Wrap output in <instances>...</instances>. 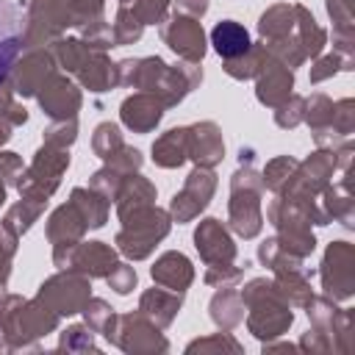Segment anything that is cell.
Listing matches in <instances>:
<instances>
[{
    "label": "cell",
    "mask_w": 355,
    "mask_h": 355,
    "mask_svg": "<svg viewBox=\"0 0 355 355\" xmlns=\"http://www.w3.org/2000/svg\"><path fill=\"white\" fill-rule=\"evenodd\" d=\"M258 33L263 39L261 42L263 50L288 69L300 67L305 58H316L327 42L313 14L305 6H288V3L263 11L258 22Z\"/></svg>",
    "instance_id": "cell-1"
},
{
    "label": "cell",
    "mask_w": 355,
    "mask_h": 355,
    "mask_svg": "<svg viewBox=\"0 0 355 355\" xmlns=\"http://www.w3.org/2000/svg\"><path fill=\"white\" fill-rule=\"evenodd\" d=\"M202 80L200 64L183 61L180 67H169L158 55L147 58H125L116 64V83L147 92L164 103V108L178 105L197 83Z\"/></svg>",
    "instance_id": "cell-2"
},
{
    "label": "cell",
    "mask_w": 355,
    "mask_h": 355,
    "mask_svg": "<svg viewBox=\"0 0 355 355\" xmlns=\"http://www.w3.org/2000/svg\"><path fill=\"white\" fill-rule=\"evenodd\" d=\"M58 313H53L39 300L3 297L0 300V349H36V338L58 327Z\"/></svg>",
    "instance_id": "cell-3"
},
{
    "label": "cell",
    "mask_w": 355,
    "mask_h": 355,
    "mask_svg": "<svg viewBox=\"0 0 355 355\" xmlns=\"http://www.w3.org/2000/svg\"><path fill=\"white\" fill-rule=\"evenodd\" d=\"M241 302L250 311L247 313V327L261 341L283 336L288 330V324L294 322L291 302L280 294L275 280H266V277L250 280L244 286V291H241Z\"/></svg>",
    "instance_id": "cell-4"
},
{
    "label": "cell",
    "mask_w": 355,
    "mask_h": 355,
    "mask_svg": "<svg viewBox=\"0 0 355 355\" xmlns=\"http://www.w3.org/2000/svg\"><path fill=\"white\" fill-rule=\"evenodd\" d=\"M53 55L55 61L72 72L89 92H111L116 83V64L108 61L105 50L97 44H89L86 39H55L53 42Z\"/></svg>",
    "instance_id": "cell-5"
},
{
    "label": "cell",
    "mask_w": 355,
    "mask_h": 355,
    "mask_svg": "<svg viewBox=\"0 0 355 355\" xmlns=\"http://www.w3.org/2000/svg\"><path fill=\"white\" fill-rule=\"evenodd\" d=\"M241 166L236 169L230 180V202H227V222L241 239H252L263 227V214H261V194L263 183L258 172L252 169V150H244L239 158Z\"/></svg>",
    "instance_id": "cell-6"
},
{
    "label": "cell",
    "mask_w": 355,
    "mask_h": 355,
    "mask_svg": "<svg viewBox=\"0 0 355 355\" xmlns=\"http://www.w3.org/2000/svg\"><path fill=\"white\" fill-rule=\"evenodd\" d=\"M119 222H122V230L116 233V247L130 261L147 258L153 252V247L169 233V225H172L169 214L155 208V202L119 216Z\"/></svg>",
    "instance_id": "cell-7"
},
{
    "label": "cell",
    "mask_w": 355,
    "mask_h": 355,
    "mask_svg": "<svg viewBox=\"0 0 355 355\" xmlns=\"http://www.w3.org/2000/svg\"><path fill=\"white\" fill-rule=\"evenodd\" d=\"M67 166H69V150L44 141L39 147L36 158L31 161V166L22 169L19 180H17V189H19L22 200L44 208L47 200L53 197V191L58 189L61 175L67 172Z\"/></svg>",
    "instance_id": "cell-8"
},
{
    "label": "cell",
    "mask_w": 355,
    "mask_h": 355,
    "mask_svg": "<svg viewBox=\"0 0 355 355\" xmlns=\"http://www.w3.org/2000/svg\"><path fill=\"white\" fill-rule=\"evenodd\" d=\"M92 297V286H89V277L75 272V269H61L58 275L47 277L42 286H39V294L36 300L44 302L53 313L58 316H72L78 313L86 300Z\"/></svg>",
    "instance_id": "cell-9"
},
{
    "label": "cell",
    "mask_w": 355,
    "mask_h": 355,
    "mask_svg": "<svg viewBox=\"0 0 355 355\" xmlns=\"http://www.w3.org/2000/svg\"><path fill=\"white\" fill-rule=\"evenodd\" d=\"M108 341L125 352H166L169 349L166 338L161 336V327L153 324L141 311L116 316L114 330L108 333Z\"/></svg>",
    "instance_id": "cell-10"
},
{
    "label": "cell",
    "mask_w": 355,
    "mask_h": 355,
    "mask_svg": "<svg viewBox=\"0 0 355 355\" xmlns=\"http://www.w3.org/2000/svg\"><path fill=\"white\" fill-rule=\"evenodd\" d=\"M58 269H75L86 277H105L116 266V252L105 241H78L72 247L53 250Z\"/></svg>",
    "instance_id": "cell-11"
},
{
    "label": "cell",
    "mask_w": 355,
    "mask_h": 355,
    "mask_svg": "<svg viewBox=\"0 0 355 355\" xmlns=\"http://www.w3.org/2000/svg\"><path fill=\"white\" fill-rule=\"evenodd\" d=\"M322 288L330 300H347L355 288V250L347 241H333L322 261Z\"/></svg>",
    "instance_id": "cell-12"
},
{
    "label": "cell",
    "mask_w": 355,
    "mask_h": 355,
    "mask_svg": "<svg viewBox=\"0 0 355 355\" xmlns=\"http://www.w3.org/2000/svg\"><path fill=\"white\" fill-rule=\"evenodd\" d=\"M55 72V55L47 47H25V55L17 58L8 86L14 89L17 97H36L42 83Z\"/></svg>",
    "instance_id": "cell-13"
},
{
    "label": "cell",
    "mask_w": 355,
    "mask_h": 355,
    "mask_svg": "<svg viewBox=\"0 0 355 355\" xmlns=\"http://www.w3.org/2000/svg\"><path fill=\"white\" fill-rule=\"evenodd\" d=\"M214 191H216V175H214L208 166H197V169L186 178L183 189L172 197V205H169L172 219H175L178 225L191 222V219L211 202Z\"/></svg>",
    "instance_id": "cell-14"
},
{
    "label": "cell",
    "mask_w": 355,
    "mask_h": 355,
    "mask_svg": "<svg viewBox=\"0 0 355 355\" xmlns=\"http://www.w3.org/2000/svg\"><path fill=\"white\" fill-rule=\"evenodd\" d=\"M161 39L172 53H178L189 64H200L205 55V33L194 17L175 14L172 19H164L161 22Z\"/></svg>",
    "instance_id": "cell-15"
},
{
    "label": "cell",
    "mask_w": 355,
    "mask_h": 355,
    "mask_svg": "<svg viewBox=\"0 0 355 355\" xmlns=\"http://www.w3.org/2000/svg\"><path fill=\"white\" fill-rule=\"evenodd\" d=\"M194 247L208 269H230L236 266V244L227 236L219 219H202L194 230Z\"/></svg>",
    "instance_id": "cell-16"
},
{
    "label": "cell",
    "mask_w": 355,
    "mask_h": 355,
    "mask_svg": "<svg viewBox=\"0 0 355 355\" xmlns=\"http://www.w3.org/2000/svg\"><path fill=\"white\" fill-rule=\"evenodd\" d=\"M36 97H39V105L44 108V114L53 122H58V119H75L78 111H80V89L69 78H64L58 72H53L42 83V89L36 92Z\"/></svg>",
    "instance_id": "cell-17"
},
{
    "label": "cell",
    "mask_w": 355,
    "mask_h": 355,
    "mask_svg": "<svg viewBox=\"0 0 355 355\" xmlns=\"http://www.w3.org/2000/svg\"><path fill=\"white\" fill-rule=\"evenodd\" d=\"M25 17L11 0H0V83L8 80L17 58L22 55Z\"/></svg>",
    "instance_id": "cell-18"
},
{
    "label": "cell",
    "mask_w": 355,
    "mask_h": 355,
    "mask_svg": "<svg viewBox=\"0 0 355 355\" xmlns=\"http://www.w3.org/2000/svg\"><path fill=\"white\" fill-rule=\"evenodd\" d=\"M294 89V72L280 64L277 58L266 55V61L261 64L258 75H255V97L269 105V108H277Z\"/></svg>",
    "instance_id": "cell-19"
},
{
    "label": "cell",
    "mask_w": 355,
    "mask_h": 355,
    "mask_svg": "<svg viewBox=\"0 0 355 355\" xmlns=\"http://www.w3.org/2000/svg\"><path fill=\"white\" fill-rule=\"evenodd\" d=\"M225 155L222 130L216 122H197L189 125V158L197 166H216Z\"/></svg>",
    "instance_id": "cell-20"
},
{
    "label": "cell",
    "mask_w": 355,
    "mask_h": 355,
    "mask_svg": "<svg viewBox=\"0 0 355 355\" xmlns=\"http://www.w3.org/2000/svg\"><path fill=\"white\" fill-rule=\"evenodd\" d=\"M119 116L133 133H150L164 116V103L147 92H136L133 97H128L122 103Z\"/></svg>",
    "instance_id": "cell-21"
},
{
    "label": "cell",
    "mask_w": 355,
    "mask_h": 355,
    "mask_svg": "<svg viewBox=\"0 0 355 355\" xmlns=\"http://www.w3.org/2000/svg\"><path fill=\"white\" fill-rule=\"evenodd\" d=\"M86 230H89V227H86V219L80 216V211H78L72 202L55 208L53 216H50V222H47V239H50L53 250H58V247H72V244L83 241V233H86Z\"/></svg>",
    "instance_id": "cell-22"
},
{
    "label": "cell",
    "mask_w": 355,
    "mask_h": 355,
    "mask_svg": "<svg viewBox=\"0 0 355 355\" xmlns=\"http://www.w3.org/2000/svg\"><path fill=\"white\" fill-rule=\"evenodd\" d=\"M153 280L161 288L183 294L191 286V280H194V266H191V261L183 252H164L153 263Z\"/></svg>",
    "instance_id": "cell-23"
},
{
    "label": "cell",
    "mask_w": 355,
    "mask_h": 355,
    "mask_svg": "<svg viewBox=\"0 0 355 355\" xmlns=\"http://www.w3.org/2000/svg\"><path fill=\"white\" fill-rule=\"evenodd\" d=\"M180 302H183V294H178V291H169V288H150V291L141 294L139 311H141L153 324H158V327L164 330V327H169L172 319L178 316Z\"/></svg>",
    "instance_id": "cell-24"
},
{
    "label": "cell",
    "mask_w": 355,
    "mask_h": 355,
    "mask_svg": "<svg viewBox=\"0 0 355 355\" xmlns=\"http://www.w3.org/2000/svg\"><path fill=\"white\" fill-rule=\"evenodd\" d=\"M211 44H214V50H216L225 61L239 58V55H244V53L252 47L247 28L239 25L236 19H222V22H216V28L211 31Z\"/></svg>",
    "instance_id": "cell-25"
},
{
    "label": "cell",
    "mask_w": 355,
    "mask_h": 355,
    "mask_svg": "<svg viewBox=\"0 0 355 355\" xmlns=\"http://www.w3.org/2000/svg\"><path fill=\"white\" fill-rule=\"evenodd\" d=\"M189 158V125L186 128H172L164 136L155 139L153 144V161L164 169H175Z\"/></svg>",
    "instance_id": "cell-26"
},
{
    "label": "cell",
    "mask_w": 355,
    "mask_h": 355,
    "mask_svg": "<svg viewBox=\"0 0 355 355\" xmlns=\"http://www.w3.org/2000/svg\"><path fill=\"white\" fill-rule=\"evenodd\" d=\"M211 319L222 330H233L239 322H244V302L236 286H222V291L214 294L211 300Z\"/></svg>",
    "instance_id": "cell-27"
},
{
    "label": "cell",
    "mask_w": 355,
    "mask_h": 355,
    "mask_svg": "<svg viewBox=\"0 0 355 355\" xmlns=\"http://www.w3.org/2000/svg\"><path fill=\"white\" fill-rule=\"evenodd\" d=\"M69 202L80 211V216L86 219V227L92 230V227H103L105 222H108V200L100 194V191H94L92 186L89 189H72V197H69Z\"/></svg>",
    "instance_id": "cell-28"
},
{
    "label": "cell",
    "mask_w": 355,
    "mask_h": 355,
    "mask_svg": "<svg viewBox=\"0 0 355 355\" xmlns=\"http://www.w3.org/2000/svg\"><path fill=\"white\" fill-rule=\"evenodd\" d=\"M266 55H269V53L263 50V44H252L244 55L225 61V72H227L230 78H236V80H250V78L258 75V69H261V64L266 61Z\"/></svg>",
    "instance_id": "cell-29"
},
{
    "label": "cell",
    "mask_w": 355,
    "mask_h": 355,
    "mask_svg": "<svg viewBox=\"0 0 355 355\" xmlns=\"http://www.w3.org/2000/svg\"><path fill=\"white\" fill-rule=\"evenodd\" d=\"M141 31H144V22L139 17H133L128 8H116V19L111 25L114 47H125V44L139 42L141 39Z\"/></svg>",
    "instance_id": "cell-30"
},
{
    "label": "cell",
    "mask_w": 355,
    "mask_h": 355,
    "mask_svg": "<svg viewBox=\"0 0 355 355\" xmlns=\"http://www.w3.org/2000/svg\"><path fill=\"white\" fill-rule=\"evenodd\" d=\"M80 313L86 316V327L92 333H103L108 338V333L114 330V322H116V313H114V308H108V302L89 297L86 305L80 308Z\"/></svg>",
    "instance_id": "cell-31"
},
{
    "label": "cell",
    "mask_w": 355,
    "mask_h": 355,
    "mask_svg": "<svg viewBox=\"0 0 355 355\" xmlns=\"http://www.w3.org/2000/svg\"><path fill=\"white\" fill-rule=\"evenodd\" d=\"M92 147H94V153H97L103 161H108L114 153H119V150L125 147V139H122V133H119V128H116L114 122H103V125L94 128Z\"/></svg>",
    "instance_id": "cell-32"
},
{
    "label": "cell",
    "mask_w": 355,
    "mask_h": 355,
    "mask_svg": "<svg viewBox=\"0 0 355 355\" xmlns=\"http://www.w3.org/2000/svg\"><path fill=\"white\" fill-rule=\"evenodd\" d=\"M294 169H297V161H294V158H288V155L272 158V161L263 166V175H261L263 189H269V191H275V194H277V191L288 183V178L294 175Z\"/></svg>",
    "instance_id": "cell-33"
},
{
    "label": "cell",
    "mask_w": 355,
    "mask_h": 355,
    "mask_svg": "<svg viewBox=\"0 0 355 355\" xmlns=\"http://www.w3.org/2000/svg\"><path fill=\"white\" fill-rule=\"evenodd\" d=\"M119 8H128L144 25H161L166 19L169 0H119Z\"/></svg>",
    "instance_id": "cell-34"
},
{
    "label": "cell",
    "mask_w": 355,
    "mask_h": 355,
    "mask_svg": "<svg viewBox=\"0 0 355 355\" xmlns=\"http://www.w3.org/2000/svg\"><path fill=\"white\" fill-rule=\"evenodd\" d=\"M17 241H19V236L11 230V225L6 219H0V300L6 297V283L11 275V258L17 252Z\"/></svg>",
    "instance_id": "cell-35"
},
{
    "label": "cell",
    "mask_w": 355,
    "mask_h": 355,
    "mask_svg": "<svg viewBox=\"0 0 355 355\" xmlns=\"http://www.w3.org/2000/svg\"><path fill=\"white\" fill-rule=\"evenodd\" d=\"M42 211H44V208H39V205H33V202H28V200H19L17 205L8 208L6 222L11 225V230H14L17 236H22V233L42 216Z\"/></svg>",
    "instance_id": "cell-36"
},
{
    "label": "cell",
    "mask_w": 355,
    "mask_h": 355,
    "mask_svg": "<svg viewBox=\"0 0 355 355\" xmlns=\"http://www.w3.org/2000/svg\"><path fill=\"white\" fill-rule=\"evenodd\" d=\"M0 119H3V122H8L11 128H17V125H25V122H28V111L17 103V94H14V89L8 86V80H6V83H0Z\"/></svg>",
    "instance_id": "cell-37"
},
{
    "label": "cell",
    "mask_w": 355,
    "mask_h": 355,
    "mask_svg": "<svg viewBox=\"0 0 355 355\" xmlns=\"http://www.w3.org/2000/svg\"><path fill=\"white\" fill-rule=\"evenodd\" d=\"M302 105H305L302 97L288 94V97L275 108V122H277L280 128H297V125L302 122Z\"/></svg>",
    "instance_id": "cell-38"
},
{
    "label": "cell",
    "mask_w": 355,
    "mask_h": 355,
    "mask_svg": "<svg viewBox=\"0 0 355 355\" xmlns=\"http://www.w3.org/2000/svg\"><path fill=\"white\" fill-rule=\"evenodd\" d=\"M58 347H61V349H69V352H86V349L97 352L94 338H92V330H89V327H83V324H75V327L64 330V336H61V344H58Z\"/></svg>",
    "instance_id": "cell-39"
},
{
    "label": "cell",
    "mask_w": 355,
    "mask_h": 355,
    "mask_svg": "<svg viewBox=\"0 0 355 355\" xmlns=\"http://www.w3.org/2000/svg\"><path fill=\"white\" fill-rule=\"evenodd\" d=\"M349 64H352V58H349V55L330 53V55H324V58H319V61H316V67L311 69V80H313V83H319V80L330 78V75H333V72H338V69H349Z\"/></svg>",
    "instance_id": "cell-40"
},
{
    "label": "cell",
    "mask_w": 355,
    "mask_h": 355,
    "mask_svg": "<svg viewBox=\"0 0 355 355\" xmlns=\"http://www.w3.org/2000/svg\"><path fill=\"white\" fill-rule=\"evenodd\" d=\"M78 136V122L75 119H58L44 130V141L47 144H58V147H69Z\"/></svg>",
    "instance_id": "cell-41"
},
{
    "label": "cell",
    "mask_w": 355,
    "mask_h": 355,
    "mask_svg": "<svg viewBox=\"0 0 355 355\" xmlns=\"http://www.w3.org/2000/svg\"><path fill=\"white\" fill-rule=\"evenodd\" d=\"M105 280H108V286H111L116 294H128V291L136 286V269L116 261V266L105 275Z\"/></svg>",
    "instance_id": "cell-42"
},
{
    "label": "cell",
    "mask_w": 355,
    "mask_h": 355,
    "mask_svg": "<svg viewBox=\"0 0 355 355\" xmlns=\"http://www.w3.org/2000/svg\"><path fill=\"white\" fill-rule=\"evenodd\" d=\"M205 352V349H233V352H241V344L239 341H233L227 333L222 336V333H216V336H211V338H200V341H191L189 347H186V352Z\"/></svg>",
    "instance_id": "cell-43"
},
{
    "label": "cell",
    "mask_w": 355,
    "mask_h": 355,
    "mask_svg": "<svg viewBox=\"0 0 355 355\" xmlns=\"http://www.w3.org/2000/svg\"><path fill=\"white\" fill-rule=\"evenodd\" d=\"M19 175H22V158L17 153H0V178L8 186H17Z\"/></svg>",
    "instance_id": "cell-44"
},
{
    "label": "cell",
    "mask_w": 355,
    "mask_h": 355,
    "mask_svg": "<svg viewBox=\"0 0 355 355\" xmlns=\"http://www.w3.org/2000/svg\"><path fill=\"white\" fill-rule=\"evenodd\" d=\"M175 8H178V14L200 19L208 11V0H175Z\"/></svg>",
    "instance_id": "cell-45"
},
{
    "label": "cell",
    "mask_w": 355,
    "mask_h": 355,
    "mask_svg": "<svg viewBox=\"0 0 355 355\" xmlns=\"http://www.w3.org/2000/svg\"><path fill=\"white\" fill-rule=\"evenodd\" d=\"M8 139H11V125L0 119V147H3V144H6Z\"/></svg>",
    "instance_id": "cell-46"
},
{
    "label": "cell",
    "mask_w": 355,
    "mask_h": 355,
    "mask_svg": "<svg viewBox=\"0 0 355 355\" xmlns=\"http://www.w3.org/2000/svg\"><path fill=\"white\" fill-rule=\"evenodd\" d=\"M6 191H8V183H6L3 178H0V205L6 202Z\"/></svg>",
    "instance_id": "cell-47"
}]
</instances>
